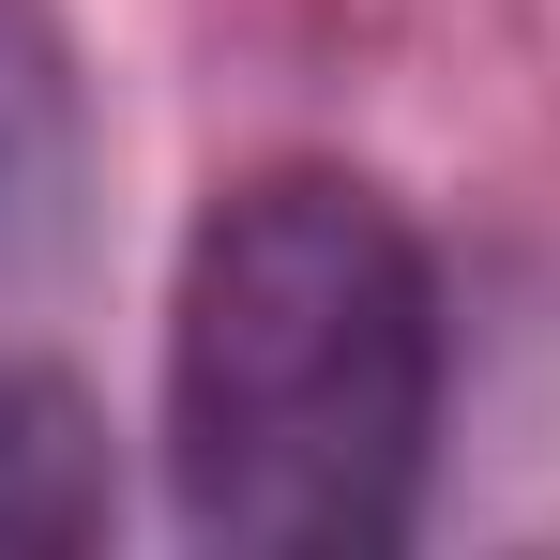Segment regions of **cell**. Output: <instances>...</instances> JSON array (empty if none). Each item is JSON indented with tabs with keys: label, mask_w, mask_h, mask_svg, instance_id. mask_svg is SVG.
Masks as SVG:
<instances>
[{
	"label": "cell",
	"mask_w": 560,
	"mask_h": 560,
	"mask_svg": "<svg viewBox=\"0 0 560 560\" xmlns=\"http://www.w3.org/2000/svg\"><path fill=\"white\" fill-rule=\"evenodd\" d=\"M77 258H92V92L61 15L0 0V303H46Z\"/></svg>",
	"instance_id": "cell-2"
},
{
	"label": "cell",
	"mask_w": 560,
	"mask_h": 560,
	"mask_svg": "<svg viewBox=\"0 0 560 560\" xmlns=\"http://www.w3.org/2000/svg\"><path fill=\"white\" fill-rule=\"evenodd\" d=\"M440 440V273L349 167H258L167 288V500L228 560H378Z\"/></svg>",
	"instance_id": "cell-1"
},
{
	"label": "cell",
	"mask_w": 560,
	"mask_h": 560,
	"mask_svg": "<svg viewBox=\"0 0 560 560\" xmlns=\"http://www.w3.org/2000/svg\"><path fill=\"white\" fill-rule=\"evenodd\" d=\"M106 530V424L61 364L0 349V560H61Z\"/></svg>",
	"instance_id": "cell-3"
}]
</instances>
